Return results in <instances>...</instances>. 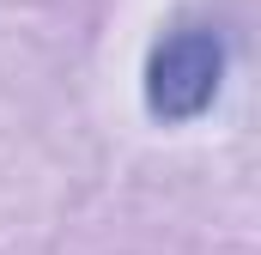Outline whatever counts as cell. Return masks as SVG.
I'll return each instance as SVG.
<instances>
[{"label":"cell","mask_w":261,"mask_h":255,"mask_svg":"<svg viewBox=\"0 0 261 255\" xmlns=\"http://www.w3.org/2000/svg\"><path fill=\"white\" fill-rule=\"evenodd\" d=\"M225 79V43L213 24H176L152 61H146V104L164 122H195L200 110H213Z\"/></svg>","instance_id":"6da1fadb"}]
</instances>
